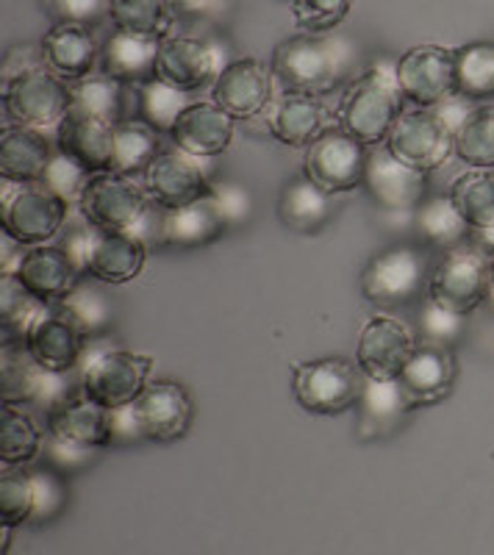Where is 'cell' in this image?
Wrapping results in <instances>:
<instances>
[{"instance_id":"1","label":"cell","mask_w":494,"mask_h":555,"mask_svg":"<svg viewBox=\"0 0 494 555\" xmlns=\"http://www.w3.org/2000/svg\"><path fill=\"white\" fill-rule=\"evenodd\" d=\"M359 53L342 37L298 34L273 53V76L284 95H328L342 83L355 81Z\"/></svg>"},{"instance_id":"2","label":"cell","mask_w":494,"mask_h":555,"mask_svg":"<svg viewBox=\"0 0 494 555\" xmlns=\"http://www.w3.org/2000/svg\"><path fill=\"white\" fill-rule=\"evenodd\" d=\"M83 395L106 409L131 405L151 384L153 359L120 347H108L106 336H87L78 361Z\"/></svg>"},{"instance_id":"3","label":"cell","mask_w":494,"mask_h":555,"mask_svg":"<svg viewBox=\"0 0 494 555\" xmlns=\"http://www.w3.org/2000/svg\"><path fill=\"white\" fill-rule=\"evenodd\" d=\"M403 89L398 73L384 64H373L350 83L348 95L339 106V128L364 142L367 147L384 145L394 120L403 112Z\"/></svg>"},{"instance_id":"4","label":"cell","mask_w":494,"mask_h":555,"mask_svg":"<svg viewBox=\"0 0 494 555\" xmlns=\"http://www.w3.org/2000/svg\"><path fill=\"white\" fill-rule=\"evenodd\" d=\"M431 264L422 247L392 245L375 253L362 272V292L373 306L398 309L414 304L431 286Z\"/></svg>"},{"instance_id":"5","label":"cell","mask_w":494,"mask_h":555,"mask_svg":"<svg viewBox=\"0 0 494 555\" xmlns=\"http://www.w3.org/2000/svg\"><path fill=\"white\" fill-rule=\"evenodd\" d=\"M291 391L309 414L334 416L362 398L364 373L344 359H314L291 366Z\"/></svg>"},{"instance_id":"6","label":"cell","mask_w":494,"mask_h":555,"mask_svg":"<svg viewBox=\"0 0 494 555\" xmlns=\"http://www.w3.org/2000/svg\"><path fill=\"white\" fill-rule=\"evenodd\" d=\"M394 158L414 170L433 172L456 153V133L428 106L403 108L387 137Z\"/></svg>"},{"instance_id":"7","label":"cell","mask_w":494,"mask_h":555,"mask_svg":"<svg viewBox=\"0 0 494 555\" xmlns=\"http://www.w3.org/2000/svg\"><path fill=\"white\" fill-rule=\"evenodd\" d=\"M369 147L350 137L344 128H328L306 147L303 170L325 195L350 192L364 183Z\"/></svg>"},{"instance_id":"8","label":"cell","mask_w":494,"mask_h":555,"mask_svg":"<svg viewBox=\"0 0 494 555\" xmlns=\"http://www.w3.org/2000/svg\"><path fill=\"white\" fill-rule=\"evenodd\" d=\"M147 197L145 186L133 183L128 176L117 172H95L89 176L81 197H78V211L83 222H89L98 231H133V225L145 215Z\"/></svg>"},{"instance_id":"9","label":"cell","mask_w":494,"mask_h":555,"mask_svg":"<svg viewBox=\"0 0 494 555\" xmlns=\"http://www.w3.org/2000/svg\"><path fill=\"white\" fill-rule=\"evenodd\" d=\"M489 261L492 259L483 247L467 245V242L447 250L431 275V286H428L431 300L458 314L476 311L478 306L486 304Z\"/></svg>"},{"instance_id":"10","label":"cell","mask_w":494,"mask_h":555,"mask_svg":"<svg viewBox=\"0 0 494 555\" xmlns=\"http://www.w3.org/2000/svg\"><path fill=\"white\" fill-rule=\"evenodd\" d=\"M3 106L20 126H58L70 114V87L42 64L3 83Z\"/></svg>"},{"instance_id":"11","label":"cell","mask_w":494,"mask_h":555,"mask_svg":"<svg viewBox=\"0 0 494 555\" xmlns=\"http://www.w3.org/2000/svg\"><path fill=\"white\" fill-rule=\"evenodd\" d=\"M67 208L70 203L42 183H23L17 195L0 206V228L20 245H48L62 231Z\"/></svg>"},{"instance_id":"12","label":"cell","mask_w":494,"mask_h":555,"mask_svg":"<svg viewBox=\"0 0 494 555\" xmlns=\"http://www.w3.org/2000/svg\"><path fill=\"white\" fill-rule=\"evenodd\" d=\"M211 158L192 156V153L181 151H161L153 158V165L142 172V186H145L147 197L167 208L190 206V203L204 201L211 195Z\"/></svg>"},{"instance_id":"13","label":"cell","mask_w":494,"mask_h":555,"mask_svg":"<svg viewBox=\"0 0 494 555\" xmlns=\"http://www.w3.org/2000/svg\"><path fill=\"white\" fill-rule=\"evenodd\" d=\"M398 83L414 106H437L456 95V51L442 44H419L394 64Z\"/></svg>"},{"instance_id":"14","label":"cell","mask_w":494,"mask_h":555,"mask_svg":"<svg viewBox=\"0 0 494 555\" xmlns=\"http://www.w3.org/2000/svg\"><path fill=\"white\" fill-rule=\"evenodd\" d=\"M417 345V336L408 325L389 314H375L359 334L355 361L367 378L392 380L406 370Z\"/></svg>"},{"instance_id":"15","label":"cell","mask_w":494,"mask_h":555,"mask_svg":"<svg viewBox=\"0 0 494 555\" xmlns=\"http://www.w3.org/2000/svg\"><path fill=\"white\" fill-rule=\"evenodd\" d=\"M220 48L195 37H165L159 44L156 78L181 92H197L204 87H214L217 76L229 67Z\"/></svg>"},{"instance_id":"16","label":"cell","mask_w":494,"mask_h":555,"mask_svg":"<svg viewBox=\"0 0 494 555\" xmlns=\"http://www.w3.org/2000/svg\"><path fill=\"white\" fill-rule=\"evenodd\" d=\"M273 73L256 59H239L217 76L211 101L225 108L234 120H253L273 106Z\"/></svg>"},{"instance_id":"17","label":"cell","mask_w":494,"mask_h":555,"mask_svg":"<svg viewBox=\"0 0 494 555\" xmlns=\"http://www.w3.org/2000/svg\"><path fill=\"white\" fill-rule=\"evenodd\" d=\"M364 186H367L369 197L380 208H387V211H414L425 201L428 172L403 165L400 158L389 153L387 145H375L369 147Z\"/></svg>"},{"instance_id":"18","label":"cell","mask_w":494,"mask_h":555,"mask_svg":"<svg viewBox=\"0 0 494 555\" xmlns=\"http://www.w3.org/2000/svg\"><path fill=\"white\" fill-rule=\"evenodd\" d=\"M140 428L151 442H176L192 425L190 391L176 380H153L133 400Z\"/></svg>"},{"instance_id":"19","label":"cell","mask_w":494,"mask_h":555,"mask_svg":"<svg viewBox=\"0 0 494 555\" xmlns=\"http://www.w3.org/2000/svg\"><path fill=\"white\" fill-rule=\"evenodd\" d=\"M400 384L406 389L412 405H433L451 398L456 384V356L453 347L437 341H419L406 370L400 373Z\"/></svg>"},{"instance_id":"20","label":"cell","mask_w":494,"mask_h":555,"mask_svg":"<svg viewBox=\"0 0 494 555\" xmlns=\"http://www.w3.org/2000/svg\"><path fill=\"white\" fill-rule=\"evenodd\" d=\"M172 145L200 158H217L234 142V117L214 101H195L176 120Z\"/></svg>"},{"instance_id":"21","label":"cell","mask_w":494,"mask_h":555,"mask_svg":"<svg viewBox=\"0 0 494 555\" xmlns=\"http://www.w3.org/2000/svg\"><path fill=\"white\" fill-rule=\"evenodd\" d=\"M128 103L140 106V89L126 87L106 73H98V76L89 73L70 83V114L76 117L117 126V122L136 117V108Z\"/></svg>"},{"instance_id":"22","label":"cell","mask_w":494,"mask_h":555,"mask_svg":"<svg viewBox=\"0 0 494 555\" xmlns=\"http://www.w3.org/2000/svg\"><path fill=\"white\" fill-rule=\"evenodd\" d=\"M20 284L31 295H37L44 304H62L81 281V272L73 264V259L58 245H37L28 247L17 272Z\"/></svg>"},{"instance_id":"23","label":"cell","mask_w":494,"mask_h":555,"mask_svg":"<svg viewBox=\"0 0 494 555\" xmlns=\"http://www.w3.org/2000/svg\"><path fill=\"white\" fill-rule=\"evenodd\" d=\"M161 39L117 28L101 48V73L112 76L126 87H142L156 78Z\"/></svg>"},{"instance_id":"24","label":"cell","mask_w":494,"mask_h":555,"mask_svg":"<svg viewBox=\"0 0 494 555\" xmlns=\"http://www.w3.org/2000/svg\"><path fill=\"white\" fill-rule=\"evenodd\" d=\"M355 409H359V434H362V439H380V436H389L392 430H398L403 420L414 411V405L400 378L378 380L364 375L362 398H359Z\"/></svg>"},{"instance_id":"25","label":"cell","mask_w":494,"mask_h":555,"mask_svg":"<svg viewBox=\"0 0 494 555\" xmlns=\"http://www.w3.org/2000/svg\"><path fill=\"white\" fill-rule=\"evenodd\" d=\"M98 42L89 26L78 23H58L42 39L44 67L53 69L64 81H78L89 76L98 62Z\"/></svg>"},{"instance_id":"26","label":"cell","mask_w":494,"mask_h":555,"mask_svg":"<svg viewBox=\"0 0 494 555\" xmlns=\"http://www.w3.org/2000/svg\"><path fill=\"white\" fill-rule=\"evenodd\" d=\"M83 341H87V336L70 320H64L58 311H51L28 336L26 350L44 370L73 373V370H78V361H81Z\"/></svg>"},{"instance_id":"27","label":"cell","mask_w":494,"mask_h":555,"mask_svg":"<svg viewBox=\"0 0 494 555\" xmlns=\"http://www.w3.org/2000/svg\"><path fill=\"white\" fill-rule=\"evenodd\" d=\"M151 247L131 231H101L89 259V275L103 284H128L145 270Z\"/></svg>"},{"instance_id":"28","label":"cell","mask_w":494,"mask_h":555,"mask_svg":"<svg viewBox=\"0 0 494 555\" xmlns=\"http://www.w3.org/2000/svg\"><path fill=\"white\" fill-rule=\"evenodd\" d=\"M270 133L286 147H309L323 131H328V112L311 95H281L270 106Z\"/></svg>"},{"instance_id":"29","label":"cell","mask_w":494,"mask_h":555,"mask_svg":"<svg viewBox=\"0 0 494 555\" xmlns=\"http://www.w3.org/2000/svg\"><path fill=\"white\" fill-rule=\"evenodd\" d=\"M56 147L95 172H112V126L67 114L56 126Z\"/></svg>"},{"instance_id":"30","label":"cell","mask_w":494,"mask_h":555,"mask_svg":"<svg viewBox=\"0 0 494 555\" xmlns=\"http://www.w3.org/2000/svg\"><path fill=\"white\" fill-rule=\"evenodd\" d=\"M53 147L39 128H9L0 137V178L17 183H39L51 165Z\"/></svg>"},{"instance_id":"31","label":"cell","mask_w":494,"mask_h":555,"mask_svg":"<svg viewBox=\"0 0 494 555\" xmlns=\"http://www.w3.org/2000/svg\"><path fill=\"white\" fill-rule=\"evenodd\" d=\"M229 228L222 222L214 201L190 203V206L167 208L165 211V247H178V250H192V247H204L209 242L220 240Z\"/></svg>"},{"instance_id":"32","label":"cell","mask_w":494,"mask_h":555,"mask_svg":"<svg viewBox=\"0 0 494 555\" xmlns=\"http://www.w3.org/2000/svg\"><path fill=\"white\" fill-rule=\"evenodd\" d=\"M414 234L431 247H442V250H453V247L464 245L467 236H472V228L461 217L456 203L451 195H437L419 203L414 208Z\"/></svg>"},{"instance_id":"33","label":"cell","mask_w":494,"mask_h":555,"mask_svg":"<svg viewBox=\"0 0 494 555\" xmlns=\"http://www.w3.org/2000/svg\"><path fill=\"white\" fill-rule=\"evenodd\" d=\"M53 306L39 300L37 295L20 284L14 275H3V306H0V325H3V345L26 347L28 336L39 322L51 314Z\"/></svg>"},{"instance_id":"34","label":"cell","mask_w":494,"mask_h":555,"mask_svg":"<svg viewBox=\"0 0 494 555\" xmlns=\"http://www.w3.org/2000/svg\"><path fill=\"white\" fill-rule=\"evenodd\" d=\"M278 217L286 228L298 234H317L330 220V195H325L309 178H295L284 186L278 201Z\"/></svg>"},{"instance_id":"35","label":"cell","mask_w":494,"mask_h":555,"mask_svg":"<svg viewBox=\"0 0 494 555\" xmlns=\"http://www.w3.org/2000/svg\"><path fill=\"white\" fill-rule=\"evenodd\" d=\"M159 153V131L140 117L112 126V172L117 176L145 172Z\"/></svg>"},{"instance_id":"36","label":"cell","mask_w":494,"mask_h":555,"mask_svg":"<svg viewBox=\"0 0 494 555\" xmlns=\"http://www.w3.org/2000/svg\"><path fill=\"white\" fill-rule=\"evenodd\" d=\"M51 434L92 448H112V409L81 398L51 416Z\"/></svg>"},{"instance_id":"37","label":"cell","mask_w":494,"mask_h":555,"mask_svg":"<svg viewBox=\"0 0 494 555\" xmlns=\"http://www.w3.org/2000/svg\"><path fill=\"white\" fill-rule=\"evenodd\" d=\"M56 311L64 320H70L83 336H103L108 325L115 322L112 300L95 284L83 281V278L78 281L76 289L64 297L62 304H56Z\"/></svg>"},{"instance_id":"38","label":"cell","mask_w":494,"mask_h":555,"mask_svg":"<svg viewBox=\"0 0 494 555\" xmlns=\"http://www.w3.org/2000/svg\"><path fill=\"white\" fill-rule=\"evenodd\" d=\"M451 201L472 231L494 225V172L472 170L453 181Z\"/></svg>"},{"instance_id":"39","label":"cell","mask_w":494,"mask_h":555,"mask_svg":"<svg viewBox=\"0 0 494 555\" xmlns=\"http://www.w3.org/2000/svg\"><path fill=\"white\" fill-rule=\"evenodd\" d=\"M456 89L469 101L494 98V42H472L456 51Z\"/></svg>"},{"instance_id":"40","label":"cell","mask_w":494,"mask_h":555,"mask_svg":"<svg viewBox=\"0 0 494 555\" xmlns=\"http://www.w3.org/2000/svg\"><path fill=\"white\" fill-rule=\"evenodd\" d=\"M172 17L170 0H112V20L120 31L165 39Z\"/></svg>"},{"instance_id":"41","label":"cell","mask_w":494,"mask_h":555,"mask_svg":"<svg viewBox=\"0 0 494 555\" xmlns=\"http://www.w3.org/2000/svg\"><path fill=\"white\" fill-rule=\"evenodd\" d=\"M42 444L44 439L31 416L23 414L17 405L3 403V420H0V459L3 464L9 467L26 464V461L37 459Z\"/></svg>"},{"instance_id":"42","label":"cell","mask_w":494,"mask_h":555,"mask_svg":"<svg viewBox=\"0 0 494 555\" xmlns=\"http://www.w3.org/2000/svg\"><path fill=\"white\" fill-rule=\"evenodd\" d=\"M136 89H140V120H145L147 126H153L159 133H167V137H170L178 117L195 103L192 92H181V89L170 87L159 78H153Z\"/></svg>"},{"instance_id":"43","label":"cell","mask_w":494,"mask_h":555,"mask_svg":"<svg viewBox=\"0 0 494 555\" xmlns=\"http://www.w3.org/2000/svg\"><path fill=\"white\" fill-rule=\"evenodd\" d=\"M456 156L478 170L494 167V103L476 106L456 131Z\"/></svg>"},{"instance_id":"44","label":"cell","mask_w":494,"mask_h":555,"mask_svg":"<svg viewBox=\"0 0 494 555\" xmlns=\"http://www.w3.org/2000/svg\"><path fill=\"white\" fill-rule=\"evenodd\" d=\"M89 176L92 172L87 167H81L76 158H70L67 153H62L58 147H53V156H51V165L44 170L42 176V186H48L51 192H56L58 197H64L67 203H78L81 197L83 186H87Z\"/></svg>"},{"instance_id":"45","label":"cell","mask_w":494,"mask_h":555,"mask_svg":"<svg viewBox=\"0 0 494 555\" xmlns=\"http://www.w3.org/2000/svg\"><path fill=\"white\" fill-rule=\"evenodd\" d=\"M98 450L101 448L73 442V439H67V436H58V434H51L42 444L44 464H48L51 469H56L58 475L78 473V469L89 467V464L95 461Z\"/></svg>"},{"instance_id":"46","label":"cell","mask_w":494,"mask_h":555,"mask_svg":"<svg viewBox=\"0 0 494 555\" xmlns=\"http://www.w3.org/2000/svg\"><path fill=\"white\" fill-rule=\"evenodd\" d=\"M353 0H295V20L303 31L328 34L348 17Z\"/></svg>"},{"instance_id":"47","label":"cell","mask_w":494,"mask_h":555,"mask_svg":"<svg viewBox=\"0 0 494 555\" xmlns=\"http://www.w3.org/2000/svg\"><path fill=\"white\" fill-rule=\"evenodd\" d=\"M419 331H422L425 341L453 347L458 341V336L464 334V314L444 309L442 304L428 297V304L419 311Z\"/></svg>"},{"instance_id":"48","label":"cell","mask_w":494,"mask_h":555,"mask_svg":"<svg viewBox=\"0 0 494 555\" xmlns=\"http://www.w3.org/2000/svg\"><path fill=\"white\" fill-rule=\"evenodd\" d=\"M211 201H214L217 211H220L222 222H225L229 231L231 228L245 225L250 220V215H253V197L239 183H214L211 186Z\"/></svg>"},{"instance_id":"49","label":"cell","mask_w":494,"mask_h":555,"mask_svg":"<svg viewBox=\"0 0 494 555\" xmlns=\"http://www.w3.org/2000/svg\"><path fill=\"white\" fill-rule=\"evenodd\" d=\"M44 12L58 23H78V26H92L106 14H112V0H44Z\"/></svg>"},{"instance_id":"50","label":"cell","mask_w":494,"mask_h":555,"mask_svg":"<svg viewBox=\"0 0 494 555\" xmlns=\"http://www.w3.org/2000/svg\"><path fill=\"white\" fill-rule=\"evenodd\" d=\"M34 512V486L31 475H3V522L17 525L31 519Z\"/></svg>"},{"instance_id":"51","label":"cell","mask_w":494,"mask_h":555,"mask_svg":"<svg viewBox=\"0 0 494 555\" xmlns=\"http://www.w3.org/2000/svg\"><path fill=\"white\" fill-rule=\"evenodd\" d=\"M31 486H34L31 522H44V519H51L53 514L58 512V505H62L64 500L62 483H58V473L51 467L34 469Z\"/></svg>"},{"instance_id":"52","label":"cell","mask_w":494,"mask_h":555,"mask_svg":"<svg viewBox=\"0 0 494 555\" xmlns=\"http://www.w3.org/2000/svg\"><path fill=\"white\" fill-rule=\"evenodd\" d=\"M98 236H101V231L87 222L83 228H73L70 234L64 236L62 242H56V245L70 256L73 264L78 267V272H81L83 278L89 275V259H92V250H95L98 245Z\"/></svg>"},{"instance_id":"53","label":"cell","mask_w":494,"mask_h":555,"mask_svg":"<svg viewBox=\"0 0 494 555\" xmlns=\"http://www.w3.org/2000/svg\"><path fill=\"white\" fill-rule=\"evenodd\" d=\"M142 439H145V434L140 428L133 403L112 409V448H131V444L142 442Z\"/></svg>"},{"instance_id":"54","label":"cell","mask_w":494,"mask_h":555,"mask_svg":"<svg viewBox=\"0 0 494 555\" xmlns=\"http://www.w3.org/2000/svg\"><path fill=\"white\" fill-rule=\"evenodd\" d=\"M433 112L439 114V117H442L444 122H447V126H451V131L456 133L458 128L464 126V120H467L469 114L476 112V101H469V98H464V95H451L447 98V101H442V103H437V106H431Z\"/></svg>"},{"instance_id":"55","label":"cell","mask_w":494,"mask_h":555,"mask_svg":"<svg viewBox=\"0 0 494 555\" xmlns=\"http://www.w3.org/2000/svg\"><path fill=\"white\" fill-rule=\"evenodd\" d=\"M172 12L181 14V17L192 20H211L220 17L229 7V0H170Z\"/></svg>"},{"instance_id":"56","label":"cell","mask_w":494,"mask_h":555,"mask_svg":"<svg viewBox=\"0 0 494 555\" xmlns=\"http://www.w3.org/2000/svg\"><path fill=\"white\" fill-rule=\"evenodd\" d=\"M472 242L483 250H492L494 253V225L483 228V231H472Z\"/></svg>"},{"instance_id":"57","label":"cell","mask_w":494,"mask_h":555,"mask_svg":"<svg viewBox=\"0 0 494 555\" xmlns=\"http://www.w3.org/2000/svg\"><path fill=\"white\" fill-rule=\"evenodd\" d=\"M486 309L494 314V256L489 261V286H486Z\"/></svg>"}]
</instances>
